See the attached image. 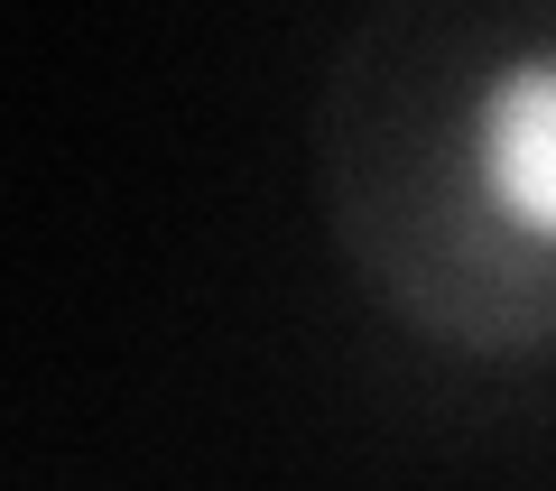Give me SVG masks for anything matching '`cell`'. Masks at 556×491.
I'll return each mask as SVG.
<instances>
[{
	"instance_id": "6da1fadb",
	"label": "cell",
	"mask_w": 556,
	"mask_h": 491,
	"mask_svg": "<svg viewBox=\"0 0 556 491\" xmlns=\"http://www.w3.org/2000/svg\"><path fill=\"white\" fill-rule=\"evenodd\" d=\"M445 177L464 204V251L492 260V278L538 288L556 315V47H510L473 75L455 112Z\"/></svg>"
}]
</instances>
